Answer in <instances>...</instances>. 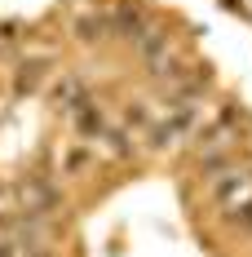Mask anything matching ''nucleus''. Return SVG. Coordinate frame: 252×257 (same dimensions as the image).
Listing matches in <instances>:
<instances>
[{"label": "nucleus", "mask_w": 252, "mask_h": 257, "mask_svg": "<svg viewBox=\"0 0 252 257\" xmlns=\"http://www.w3.org/2000/svg\"><path fill=\"white\" fill-rule=\"evenodd\" d=\"M208 195H212V204L221 213H239L243 204H252V173L226 164V169H217L208 178Z\"/></svg>", "instance_id": "1"}, {"label": "nucleus", "mask_w": 252, "mask_h": 257, "mask_svg": "<svg viewBox=\"0 0 252 257\" xmlns=\"http://www.w3.org/2000/svg\"><path fill=\"white\" fill-rule=\"evenodd\" d=\"M106 18H111V36H120V40H128V45H137L142 31H146V14H142V5H115Z\"/></svg>", "instance_id": "2"}, {"label": "nucleus", "mask_w": 252, "mask_h": 257, "mask_svg": "<svg viewBox=\"0 0 252 257\" xmlns=\"http://www.w3.org/2000/svg\"><path fill=\"white\" fill-rule=\"evenodd\" d=\"M53 106H58V111H67V115H76L80 106H89V93H84V84H80L76 76L58 80V84H53Z\"/></svg>", "instance_id": "3"}, {"label": "nucleus", "mask_w": 252, "mask_h": 257, "mask_svg": "<svg viewBox=\"0 0 252 257\" xmlns=\"http://www.w3.org/2000/svg\"><path fill=\"white\" fill-rule=\"evenodd\" d=\"M18 200H23L27 217H40V213L53 208V191L45 186V182H23V186H18Z\"/></svg>", "instance_id": "4"}, {"label": "nucleus", "mask_w": 252, "mask_h": 257, "mask_svg": "<svg viewBox=\"0 0 252 257\" xmlns=\"http://www.w3.org/2000/svg\"><path fill=\"white\" fill-rule=\"evenodd\" d=\"M76 36L84 40V45H93V40H106V36H111V18H106V14H84V18L76 23Z\"/></svg>", "instance_id": "5"}, {"label": "nucleus", "mask_w": 252, "mask_h": 257, "mask_svg": "<svg viewBox=\"0 0 252 257\" xmlns=\"http://www.w3.org/2000/svg\"><path fill=\"white\" fill-rule=\"evenodd\" d=\"M71 120H76V128L84 133V138H102V133H106V120H102V111H98L93 102H89V106H80Z\"/></svg>", "instance_id": "6"}, {"label": "nucleus", "mask_w": 252, "mask_h": 257, "mask_svg": "<svg viewBox=\"0 0 252 257\" xmlns=\"http://www.w3.org/2000/svg\"><path fill=\"white\" fill-rule=\"evenodd\" d=\"M84 164H89V147H84V142H76V147L67 151V160H62V173H80Z\"/></svg>", "instance_id": "7"}, {"label": "nucleus", "mask_w": 252, "mask_h": 257, "mask_svg": "<svg viewBox=\"0 0 252 257\" xmlns=\"http://www.w3.org/2000/svg\"><path fill=\"white\" fill-rule=\"evenodd\" d=\"M102 138H106L111 155H120V160H124V155H133V147H128V133H120V128H115V133H102Z\"/></svg>", "instance_id": "8"}]
</instances>
